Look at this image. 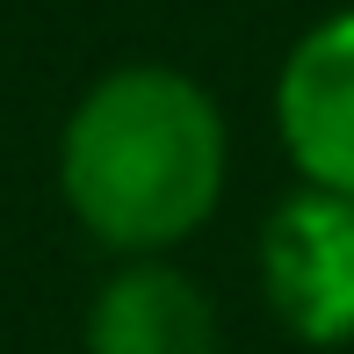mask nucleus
I'll list each match as a JSON object with an SVG mask.
<instances>
[{"mask_svg": "<svg viewBox=\"0 0 354 354\" xmlns=\"http://www.w3.org/2000/svg\"><path fill=\"white\" fill-rule=\"evenodd\" d=\"M275 123L304 181L354 203V8L326 15L289 51L275 87Z\"/></svg>", "mask_w": 354, "mask_h": 354, "instance_id": "7ed1b4c3", "label": "nucleus"}, {"mask_svg": "<svg viewBox=\"0 0 354 354\" xmlns=\"http://www.w3.org/2000/svg\"><path fill=\"white\" fill-rule=\"evenodd\" d=\"M261 289L297 340H354V203L333 188L289 196L261 232Z\"/></svg>", "mask_w": 354, "mask_h": 354, "instance_id": "f03ea898", "label": "nucleus"}, {"mask_svg": "<svg viewBox=\"0 0 354 354\" xmlns=\"http://www.w3.org/2000/svg\"><path fill=\"white\" fill-rule=\"evenodd\" d=\"M73 217L116 253L181 246L224 196V116L188 73L123 66L94 80L58 145Z\"/></svg>", "mask_w": 354, "mask_h": 354, "instance_id": "f257e3e1", "label": "nucleus"}, {"mask_svg": "<svg viewBox=\"0 0 354 354\" xmlns=\"http://www.w3.org/2000/svg\"><path fill=\"white\" fill-rule=\"evenodd\" d=\"M87 354H217V311L181 268L131 261L87 311Z\"/></svg>", "mask_w": 354, "mask_h": 354, "instance_id": "20e7f679", "label": "nucleus"}]
</instances>
